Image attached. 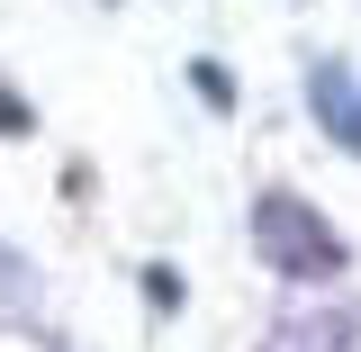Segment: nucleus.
Listing matches in <instances>:
<instances>
[{
	"label": "nucleus",
	"instance_id": "1",
	"mask_svg": "<svg viewBox=\"0 0 361 352\" xmlns=\"http://www.w3.org/2000/svg\"><path fill=\"white\" fill-rule=\"evenodd\" d=\"M253 244H262V262L280 280H334L343 271V235L316 217L307 199H289V190H271L262 208H253Z\"/></svg>",
	"mask_w": 361,
	"mask_h": 352
},
{
	"label": "nucleus",
	"instance_id": "2",
	"mask_svg": "<svg viewBox=\"0 0 361 352\" xmlns=\"http://www.w3.org/2000/svg\"><path fill=\"white\" fill-rule=\"evenodd\" d=\"M307 109H316V127L334 135L343 154H361V82L343 73V63H316L307 73Z\"/></svg>",
	"mask_w": 361,
	"mask_h": 352
},
{
	"label": "nucleus",
	"instance_id": "3",
	"mask_svg": "<svg viewBox=\"0 0 361 352\" xmlns=\"http://www.w3.org/2000/svg\"><path fill=\"white\" fill-rule=\"evenodd\" d=\"M190 90H199L208 109H235V82H226V63H190Z\"/></svg>",
	"mask_w": 361,
	"mask_h": 352
}]
</instances>
